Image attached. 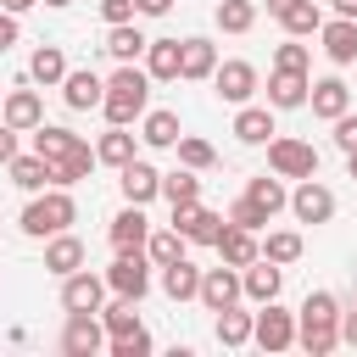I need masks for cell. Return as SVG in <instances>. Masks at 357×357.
<instances>
[{
    "mask_svg": "<svg viewBox=\"0 0 357 357\" xmlns=\"http://www.w3.org/2000/svg\"><path fill=\"white\" fill-rule=\"evenodd\" d=\"M296 346L312 351V357H329L340 346V301L329 290H312L296 312Z\"/></svg>",
    "mask_w": 357,
    "mask_h": 357,
    "instance_id": "obj_1",
    "label": "cell"
},
{
    "mask_svg": "<svg viewBox=\"0 0 357 357\" xmlns=\"http://www.w3.org/2000/svg\"><path fill=\"white\" fill-rule=\"evenodd\" d=\"M145 106H151V73H139L134 61H117V73L106 78V100H100V112H106V123H134V117H145Z\"/></svg>",
    "mask_w": 357,
    "mask_h": 357,
    "instance_id": "obj_2",
    "label": "cell"
},
{
    "mask_svg": "<svg viewBox=\"0 0 357 357\" xmlns=\"http://www.w3.org/2000/svg\"><path fill=\"white\" fill-rule=\"evenodd\" d=\"M78 218V206H73V195L61 190V184H50V190H39L28 206H22V234H33V240H45V234H61L67 223Z\"/></svg>",
    "mask_w": 357,
    "mask_h": 357,
    "instance_id": "obj_3",
    "label": "cell"
},
{
    "mask_svg": "<svg viewBox=\"0 0 357 357\" xmlns=\"http://www.w3.org/2000/svg\"><path fill=\"white\" fill-rule=\"evenodd\" d=\"M268 167H273L279 178H318V151H312L307 139L279 134V139H268Z\"/></svg>",
    "mask_w": 357,
    "mask_h": 357,
    "instance_id": "obj_4",
    "label": "cell"
},
{
    "mask_svg": "<svg viewBox=\"0 0 357 357\" xmlns=\"http://www.w3.org/2000/svg\"><path fill=\"white\" fill-rule=\"evenodd\" d=\"M173 229L190 240V245H218L223 240V212H212V206H201V201H178L173 206Z\"/></svg>",
    "mask_w": 357,
    "mask_h": 357,
    "instance_id": "obj_5",
    "label": "cell"
},
{
    "mask_svg": "<svg viewBox=\"0 0 357 357\" xmlns=\"http://www.w3.org/2000/svg\"><path fill=\"white\" fill-rule=\"evenodd\" d=\"M106 284H112L117 296L139 301V296L151 290V257H145V245H139V251H117V262L106 268Z\"/></svg>",
    "mask_w": 357,
    "mask_h": 357,
    "instance_id": "obj_6",
    "label": "cell"
},
{
    "mask_svg": "<svg viewBox=\"0 0 357 357\" xmlns=\"http://www.w3.org/2000/svg\"><path fill=\"white\" fill-rule=\"evenodd\" d=\"M251 340H257L262 351H290V346H296V312H284L279 301H262Z\"/></svg>",
    "mask_w": 357,
    "mask_h": 357,
    "instance_id": "obj_7",
    "label": "cell"
},
{
    "mask_svg": "<svg viewBox=\"0 0 357 357\" xmlns=\"http://www.w3.org/2000/svg\"><path fill=\"white\" fill-rule=\"evenodd\" d=\"M245 296V284H240V268H201V307L206 312H223V307H234Z\"/></svg>",
    "mask_w": 357,
    "mask_h": 357,
    "instance_id": "obj_8",
    "label": "cell"
},
{
    "mask_svg": "<svg viewBox=\"0 0 357 357\" xmlns=\"http://www.w3.org/2000/svg\"><path fill=\"white\" fill-rule=\"evenodd\" d=\"M106 346V324L95 312H67V329H61V351L67 357H95Z\"/></svg>",
    "mask_w": 357,
    "mask_h": 357,
    "instance_id": "obj_9",
    "label": "cell"
},
{
    "mask_svg": "<svg viewBox=\"0 0 357 357\" xmlns=\"http://www.w3.org/2000/svg\"><path fill=\"white\" fill-rule=\"evenodd\" d=\"M100 301H106V279H95L89 268L61 279V307L67 312H100Z\"/></svg>",
    "mask_w": 357,
    "mask_h": 357,
    "instance_id": "obj_10",
    "label": "cell"
},
{
    "mask_svg": "<svg viewBox=\"0 0 357 357\" xmlns=\"http://www.w3.org/2000/svg\"><path fill=\"white\" fill-rule=\"evenodd\" d=\"M290 212H296L301 223H329V218H335V190H324L318 178H301L296 195H290Z\"/></svg>",
    "mask_w": 357,
    "mask_h": 357,
    "instance_id": "obj_11",
    "label": "cell"
},
{
    "mask_svg": "<svg viewBox=\"0 0 357 357\" xmlns=\"http://www.w3.org/2000/svg\"><path fill=\"white\" fill-rule=\"evenodd\" d=\"M212 84H218V95H223L229 106H245V100L257 95V67H251V61H223V67L212 73Z\"/></svg>",
    "mask_w": 357,
    "mask_h": 357,
    "instance_id": "obj_12",
    "label": "cell"
},
{
    "mask_svg": "<svg viewBox=\"0 0 357 357\" xmlns=\"http://www.w3.org/2000/svg\"><path fill=\"white\" fill-rule=\"evenodd\" d=\"M318 39H324V56H329L335 67H351V61H357V17H335V22H324Z\"/></svg>",
    "mask_w": 357,
    "mask_h": 357,
    "instance_id": "obj_13",
    "label": "cell"
},
{
    "mask_svg": "<svg viewBox=\"0 0 357 357\" xmlns=\"http://www.w3.org/2000/svg\"><path fill=\"white\" fill-rule=\"evenodd\" d=\"M307 95H312V78H307V73H284V67H273V78H268V106L296 112V106H307Z\"/></svg>",
    "mask_w": 357,
    "mask_h": 357,
    "instance_id": "obj_14",
    "label": "cell"
},
{
    "mask_svg": "<svg viewBox=\"0 0 357 357\" xmlns=\"http://www.w3.org/2000/svg\"><path fill=\"white\" fill-rule=\"evenodd\" d=\"M240 284H245V296L262 307V301H279V284H284V268L279 262H268V257H257L251 268H240Z\"/></svg>",
    "mask_w": 357,
    "mask_h": 357,
    "instance_id": "obj_15",
    "label": "cell"
},
{
    "mask_svg": "<svg viewBox=\"0 0 357 357\" xmlns=\"http://www.w3.org/2000/svg\"><path fill=\"white\" fill-rule=\"evenodd\" d=\"M0 123H11L17 134H22V128H39V123H45V100H39L33 89H11L6 106H0Z\"/></svg>",
    "mask_w": 357,
    "mask_h": 357,
    "instance_id": "obj_16",
    "label": "cell"
},
{
    "mask_svg": "<svg viewBox=\"0 0 357 357\" xmlns=\"http://www.w3.org/2000/svg\"><path fill=\"white\" fill-rule=\"evenodd\" d=\"M6 167H11V184H17V190H28V195H39V190H50V184H56V167H50L39 151H33V156H11Z\"/></svg>",
    "mask_w": 357,
    "mask_h": 357,
    "instance_id": "obj_17",
    "label": "cell"
},
{
    "mask_svg": "<svg viewBox=\"0 0 357 357\" xmlns=\"http://www.w3.org/2000/svg\"><path fill=\"white\" fill-rule=\"evenodd\" d=\"M117 173H123V195H128L134 206H145V201H156V195H162V173H156L151 162H139V156H134V162H128V167H117Z\"/></svg>",
    "mask_w": 357,
    "mask_h": 357,
    "instance_id": "obj_18",
    "label": "cell"
},
{
    "mask_svg": "<svg viewBox=\"0 0 357 357\" xmlns=\"http://www.w3.org/2000/svg\"><path fill=\"white\" fill-rule=\"evenodd\" d=\"M145 240H151V223H145V206H134V201H128V206H123V212L112 218V245H117V251H139Z\"/></svg>",
    "mask_w": 357,
    "mask_h": 357,
    "instance_id": "obj_19",
    "label": "cell"
},
{
    "mask_svg": "<svg viewBox=\"0 0 357 357\" xmlns=\"http://www.w3.org/2000/svg\"><path fill=\"white\" fill-rule=\"evenodd\" d=\"M218 257H223L229 268H251V262L262 257V245H257V229H240V223H229V229H223V240H218Z\"/></svg>",
    "mask_w": 357,
    "mask_h": 357,
    "instance_id": "obj_20",
    "label": "cell"
},
{
    "mask_svg": "<svg viewBox=\"0 0 357 357\" xmlns=\"http://www.w3.org/2000/svg\"><path fill=\"white\" fill-rule=\"evenodd\" d=\"M45 268L56 273V279H67V273H78L84 268V240L78 234H50V245H45Z\"/></svg>",
    "mask_w": 357,
    "mask_h": 357,
    "instance_id": "obj_21",
    "label": "cell"
},
{
    "mask_svg": "<svg viewBox=\"0 0 357 357\" xmlns=\"http://www.w3.org/2000/svg\"><path fill=\"white\" fill-rule=\"evenodd\" d=\"M178 61H184V39H151V45H145V73H151L156 84L178 78Z\"/></svg>",
    "mask_w": 357,
    "mask_h": 357,
    "instance_id": "obj_22",
    "label": "cell"
},
{
    "mask_svg": "<svg viewBox=\"0 0 357 357\" xmlns=\"http://www.w3.org/2000/svg\"><path fill=\"white\" fill-rule=\"evenodd\" d=\"M61 100H67L73 112H89V106L106 100V84H100L89 67H84V73H67V78H61Z\"/></svg>",
    "mask_w": 357,
    "mask_h": 357,
    "instance_id": "obj_23",
    "label": "cell"
},
{
    "mask_svg": "<svg viewBox=\"0 0 357 357\" xmlns=\"http://www.w3.org/2000/svg\"><path fill=\"white\" fill-rule=\"evenodd\" d=\"M307 106H312V117H340V112H351V89L340 84V78H318L312 84V95H307Z\"/></svg>",
    "mask_w": 357,
    "mask_h": 357,
    "instance_id": "obj_24",
    "label": "cell"
},
{
    "mask_svg": "<svg viewBox=\"0 0 357 357\" xmlns=\"http://www.w3.org/2000/svg\"><path fill=\"white\" fill-rule=\"evenodd\" d=\"M78 145H84V139H78L73 128H56V123H39V128H33V151H39L50 167H56V162H67Z\"/></svg>",
    "mask_w": 357,
    "mask_h": 357,
    "instance_id": "obj_25",
    "label": "cell"
},
{
    "mask_svg": "<svg viewBox=\"0 0 357 357\" xmlns=\"http://www.w3.org/2000/svg\"><path fill=\"white\" fill-rule=\"evenodd\" d=\"M279 128H273V117H268V106H240V117H234V139L240 145H268Z\"/></svg>",
    "mask_w": 357,
    "mask_h": 357,
    "instance_id": "obj_26",
    "label": "cell"
},
{
    "mask_svg": "<svg viewBox=\"0 0 357 357\" xmlns=\"http://www.w3.org/2000/svg\"><path fill=\"white\" fill-rule=\"evenodd\" d=\"M162 290H167L173 301H190V296H201V268H195L190 257L167 262V268H162Z\"/></svg>",
    "mask_w": 357,
    "mask_h": 357,
    "instance_id": "obj_27",
    "label": "cell"
},
{
    "mask_svg": "<svg viewBox=\"0 0 357 357\" xmlns=\"http://www.w3.org/2000/svg\"><path fill=\"white\" fill-rule=\"evenodd\" d=\"M178 112H145V123H139V139L151 145V151H167V145H178Z\"/></svg>",
    "mask_w": 357,
    "mask_h": 357,
    "instance_id": "obj_28",
    "label": "cell"
},
{
    "mask_svg": "<svg viewBox=\"0 0 357 357\" xmlns=\"http://www.w3.org/2000/svg\"><path fill=\"white\" fill-rule=\"evenodd\" d=\"M212 73H218V50H212V39H184L178 78H212Z\"/></svg>",
    "mask_w": 357,
    "mask_h": 357,
    "instance_id": "obj_29",
    "label": "cell"
},
{
    "mask_svg": "<svg viewBox=\"0 0 357 357\" xmlns=\"http://www.w3.org/2000/svg\"><path fill=\"white\" fill-rule=\"evenodd\" d=\"M95 156H100L106 167H128V162H134V134H128L123 123H112V128L100 134V145H95Z\"/></svg>",
    "mask_w": 357,
    "mask_h": 357,
    "instance_id": "obj_30",
    "label": "cell"
},
{
    "mask_svg": "<svg viewBox=\"0 0 357 357\" xmlns=\"http://www.w3.org/2000/svg\"><path fill=\"white\" fill-rule=\"evenodd\" d=\"M251 329H257V312H240V301L218 312V346H245Z\"/></svg>",
    "mask_w": 357,
    "mask_h": 357,
    "instance_id": "obj_31",
    "label": "cell"
},
{
    "mask_svg": "<svg viewBox=\"0 0 357 357\" xmlns=\"http://www.w3.org/2000/svg\"><path fill=\"white\" fill-rule=\"evenodd\" d=\"M145 45H151V39H145L134 22H117V28L106 33V56H112V61H134V56H145Z\"/></svg>",
    "mask_w": 357,
    "mask_h": 357,
    "instance_id": "obj_32",
    "label": "cell"
},
{
    "mask_svg": "<svg viewBox=\"0 0 357 357\" xmlns=\"http://www.w3.org/2000/svg\"><path fill=\"white\" fill-rule=\"evenodd\" d=\"M28 78H33V84H61V78H67V56H61L56 45H39L33 61H28Z\"/></svg>",
    "mask_w": 357,
    "mask_h": 357,
    "instance_id": "obj_33",
    "label": "cell"
},
{
    "mask_svg": "<svg viewBox=\"0 0 357 357\" xmlns=\"http://www.w3.org/2000/svg\"><path fill=\"white\" fill-rule=\"evenodd\" d=\"M184 245H190V240H184V234L167 223V229H156V234L145 240V257H151L156 268H167V262H178V257H184Z\"/></svg>",
    "mask_w": 357,
    "mask_h": 357,
    "instance_id": "obj_34",
    "label": "cell"
},
{
    "mask_svg": "<svg viewBox=\"0 0 357 357\" xmlns=\"http://www.w3.org/2000/svg\"><path fill=\"white\" fill-rule=\"evenodd\" d=\"M279 22H284V33H290V39H307V33H318V28H324V11H318L312 0H296Z\"/></svg>",
    "mask_w": 357,
    "mask_h": 357,
    "instance_id": "obj_35",
    "label": "cell"
},
{
    "mask_svg": "<svg viewBox=\"0 0 357 357\" xmlns=\"http://www.w3.org/2000/svg\"><path fill=\"white\" fill-rule=\"evenodd\" d=\"M162 195L178 206V201H201V178H195V167H173V173H162Z\"/></svg>",
    "mask_w": 357,
    "mask_h": 357,
    "instance_id": "obj_36",
    "label": "cell"
},
{
    "mask_svg": "<svg viewBox=\"0 0 357 357\" xmlns=\"http://www.w3.org/2000/svg\"><path fill=\"white\" fill-rule=\"evenodd\" d=\"M100 324H106V335H134V329H145L139 324V312H134V301L128 296H117L112 307H100Z\"/></svg>",
    "mask_w": 357,
    "mask_h": 357,
    "instance_id": "obj_37",
    "label": "cell"
},
{
    "mask_svg": "<svg viewBox=\"0 0 357 357\" xmlns=\"http://www.w3.org/2000/svg\"><path fill=\"white\" fill-rule=\"evenodd\" d=\"M251 22H257L251 0H218V28L223 33H251Z\"/></svg>",
    "mask_w": 357,
    "mask_h": 357,
    "instance_id": "obj_38",
    "label": "cell"
},
{
    "mask_svg": "<svg viewBox=\"0 0 357 357\" xmlns=\"http://www.w3.org/2000/svg\"><path fill=\"white\" fill-rule=\"evenodd\" d=\"M262 257H268V262H279V268H284V262H296V257H301V234H296V229H273V234L262 240Z\"/></svg>",
    "mask_w": 357,
    "mask_h": 357,
    "instance_id": "obj_39",
    "label": "cell"
},
{
    "mask_svg": "<svg viewBox=\"0 0 357 357\" xmlns=\"http://www.w3.org/2000/svg\"><path fill=\"white\" fill-rule=\"evenodd\" d=\"M178 162H184V167H195V173H206V167L218 162V151H212L206 139H195V134H178Z\"/></svg>",
    "mask_w": 357,
    "mask_h": 357,
    "instance_id": "obj_40",
    "label": "cell"
},
{
    "mask_svg": "<svg viewBox=\"0 0 357 357\" xmlns=\"http://www.w3.org/2000/svg\"><path fill=\"white\" fill-rule=\"evenodd\" d=\"M245 195H251L257 206H268V212H279V206L290 201V195H284V184H279V173H273V178H268V173H262V178H251V184H245Z\"/></svg>",
    "mask_w": 357,
    "mask_h": 357,
    "instance_id": "obj_41",
    "label": "cell"
},
{
    "mask_svg": "<svg viewBox=\"0 0 357 357\" xmlns=\"http://www.w3.org/2000/svg\"><path fill=\"white\" fill-rule=\"evenodd\" d=\"M268 218H273V212H268V206H257L251 195H240V201L229 206V223H240V229H268Z\"/></svg>",
    "mask_w": 357,
    "mask_h": 357,
    "instance_id": "obj_42",
    "label": "cell"
},
{
    "mask_svg": "<svg viewBox=\"0 0 357 357\" xmlns=\"http://www.w3.org/2000/svg\"><path fill=\"white\" fill-rule=\"evenodd\" d=\"M273 67H284V73H307V67H312V50L296 45V39H284V45L273 50Z\"/></svg>",
    "mask_w": 357,
    "mask_h": 357,
    "instance_id": "obj_43",
    "label": "cell"
},
{
    "mask_svg": "<svg viewBox=\"0 0 357 357\" xmlns=\"http://www.w3.org/2000/svg\"><path fill=\"white\" fill-rule=\"evenodd\" d=\"M106 346H112V357H145V351H151V335H145V329H134V335H112Z\"/></svg>",
    "mask_w": 357,
    "mask_h": 357,
    "instance_id": "obj_44",
    "label": "cell"
},
{
    "mask_svg": "<svg viewBox=\"0 0 357 357\" xmlns=\"http://www.w3.org/2000/svg\"><path fill=\"white\" fill-rule=\"evenodd\" d=\"M100 17H106V28H117V22H134L139 6L134 0H100Z\"/></svg>",
    "mask_w": 357,
    "mask_h": 357,
    "instance_id": "obj_45",
    "label": "cell"
},
{
    "mask_svg": "<svg viewBox=\"0 0 357 357\" xmlns=\"http://www.w3.org/2000/svg\"><path fill=\"white\" fill-rule=\"evenodd\" d=\"M335 145H340L346 156L357 151V112H340V117H335Z\"/></svg>",
    "mask_w": 357,
    "mask_h": 357,
    "instance_id": "obj_46",
    "label": "cell"
},
{
    "mask_svg": "<svg viewBox=\"0 0 357 357\" xmlns=\"http://www.w3.org/2000/svg\"><path fill=\"white\" fill-rule=\"evenodd\" d=\"M11 156H17V128L0 123V162H11Z\"/></svg>",
    "mask_w": 357,
    "mask_h": 357,
    "instance_id": "obj_47",
    "label": "cell"
},
{
    "mask_svg": "<svg viewBox=\"0 0 357 357\" xmlns=\"http://www.w3.org/2000/svg\"><path fill=\"white\" fill-rule=\"evenodd\" d=\"M11 45H17V17L6 11V17H0V50H11Z\"/></svg>",
    "mask_w": 357,
    "mask_h": 357,
    "instance_id": "obj_48",
    "label": "cell"
},
{
    "mask_svg": "<svg viewBox=\"0 0 357 357\" xmlns=\"http://www.w3.org/2000/svg\"><path fill=\"white\" fill-rule=\"evenodd\" d=\"M139 6V17H167L173 11V0H134Z\"/></svg>",
    "mask_w": 357,
    "mask_h": 357,
    "instance_id": "obj_49",
    "label": "cell"
},
{
    "mask_svg": "<svg viewBox=\"0 0 357 357\" xmlns=\"http://www.w3.org/2000/svg\"><path fill=\"white\" fill-rule=\"evenodd\" d=\"M340 340L357 346V312H340Z\"/></svg>",
    "mask_w": 357,
    "mask_h": 357,
    "instance_id": "obj_50",
    "label": "cell"
},
{
    "mask_svg": "<svg viewBox=\"0 0 357 357\" xmlns=\"http://www.w3.org/2000/svg\"><path fill=\"white\" fill-rule=\"evenodd\" d=\"M335 6V17H357V0H329Z\"/></svg>",
    "mask_w": 357,
    "mask_h": 357,
    "instance_id": "obj_51",
    "label": "cell"
},
{
    "mask_svg": "<svg viewBox=\"0 0 357 357\" xmlns=\"http://www.w3.org/2000/svg\"><path fill=\"white\" fill-rule=\"evenodd\" d=\"M290 6H296V0H268V11H273V17H284Z\"/></svg>",
    "mask_w": 357,
    "mask_h": 357,
    "instance_id": "obj_52",
    "label": "cell"
},
{
    "mask_svg": "<svg viewBox=\"0 0 357 357\" xmlns=\"http://www.w3.org/2000/svg\"><path fill=\"white\" fill-rule=\"evenodd\" d=\"M346 173H351V178H357V151H351V156H346Z\"/></svg>",
    "mask_w": 357,
    "mask_h": 357,
    "instance_id": "obj_53",
    "label": "cell"
},
{
    "mask_svg": "<svg viewBox=\"0 0 357 357\" xmlns=\"http://www.w3.org/2000/svg\"><path fill=\"white\" fill-rule=\"evenodd\" d=\"M45 6H73V0H45Z\"/></svg>",
    "mask_w": 357,
    "mask_h": 357,
    "instance_id": "obj_54",
    "label": "cell"
}]
</instances>
